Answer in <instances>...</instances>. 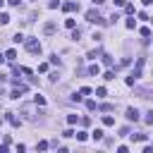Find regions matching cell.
Masks as SVG:
<instances>
[{
  "label": "cell",
  "mask_w": 153,
  "mask_h": 153,
  "mask_svg": "<svg viewBox=\"0 0 153 153\" xmlns=\"http://www.w3.org/2000/svg\"><path fill=\"white\" fill-rule=\"evenodd\" d=\"M132 139H134V141H146L148 136H146V134H132Z\"/></svg>",
  "instance_id": "2e32d148"
},
{
  "label": "cell",
  "mask_w": 153,
  "mask_h": 153,
  "mask_svg": "<svg viewBox=\"0 0 153 153\" xmlns=\"http://www.w3.org/2000/svg\"><path fill=\"white\" fill-rule=\"evenodd\" d=\"M96 96H98V98H105V96H108V91H105V86H98V89H96Z\"/></svg>",
  "instance_id": "8fae6325"
},
{
  "label": "cell",
  "mask_w": 153,
  "mask_h": 153,
  "mask_svg": "<svg viewBox=\"0 0 153 153\" xmlns=\"http://www.w3.org/2000/svg\"><path fill=\"white\" fill-rule=\"evenodd\" d=\"M12 86H15V89H19V91H22V94H26V84L17 82V79H12Z\"/></svg>",
  "instance_id": "52a82bcc"
},
{
  "label": "cell",
  "mask_w": 153,
  "mask_h": 153,
  "mask_svg": "<svg viewBox=\"0 0 153 153\" xmlns=\"http://www.w3.org/2000/svg\"><path fill=\"white\" fill-rule=\"evenodd\" d=\"M62 10H65V12H74V10L79 12V3H65Z\"/></svg>",
  "instance_id": "277c9868"
},
{
  "label": "cell",
  "mask_w": 153,
  "mask_h": 153,
  "mask_svg": "<svg viewBox=\"0 0 153 153\" xmlns=\"http://www.w3.org/2000/svg\"><path fill=\"white\" fill-rule=\"evenodd\" d=\"M10 22V15H7V12H3V15H0V24H7Z\"/></svg>",
  "instance_id": "d6986e66"
},
{
  "label": "cell",
  "mask_w": 153,
  "mask_h": 153,
  "mask_svg": "<svg viewBox=\"0 0 153 153\" xmlns=\"http://www.w3.org/2000/svg\"><path fill=\"white\" fill-rule=\"evenodd\" d=\"M65 26H67V29H74V19H65Z\"/></svg>",
  "instance_id": "83f0119b"
},
{
  "label": "cell",
  "mask_w": 153,
  "mask_h": 153,
  "mask_svg": "<svg viewBox=\"0 0 153 153\" xmlns=\"http://www.w3.org/2000/svg\"><path fill=\"white\" fill-rule=\"evenodd\" d=\"M15 57H17V50H7L5 53V60H10V62H15Z\"/></svg>",
  "instance_id": "30bf717a"
},
{
  "label": "cell",
  "mask_w": 153,
  "mask_h": 153,
  "mask_svg": "<svg viewBox=\"0 0 153 153\" xmlns=\"http://www.w3.org/2000/svg\"><path fill=\"white\" fill-rule=\"evenodd\" d=\"M86 136H89L86 132H77V139H79V141H86Z\"/></svg>",
  "instance_id": "cb8c5ba5"
},
{
  "label": "cell",
  "mask_w": 153,
  "mask_h": 153,
  "mask_svg": "<svg viewBox=\"0 0 153 153\" xmlns=\"http://www.w3.org/2000/svg\"><path fill=\"white\" fill-rule=\"evenodd\" d=\"M0 122H3V120H0Z\"/></svg>",
  "instance_id": "8d00e7d4"
},
{
  "label": "cell",
  "mask_w": 153,
  "mask_h": 153,
  "mask_svg": "<svg viewBox=\"0 0 153 153\" xmlns=\"http://www.w3.org/2000/svg\"><path fill=\"white\" fill-rule=\"evenodd\" d=\"M103 65H105V67H112V57L110 55H103Z\"/></svg>",
  "instance_id": "9a60e30c"
},
{
  "label": "cell",
  "mask_w": 153,
  "mask_h": 153,
  "mask_svg": "<svg viewBox=\"0 0 153 153\" xmlns=\"http://www.w3.org/2000/svg\"><path fill=\"white\" fill-rule=\"evenodd\" d=\"M7 3L12 5V7H19V3H22V0H7Z\"/></svg>",
  "instance_id": "1f68e13d"
},
{
  "label": "cell",
  "mask_w": 153,
  "mask_h": 153,
  "mask_svg": "<svg viewBox=\"0 0 153 153\" xmlns=\"http://www.w3.org/2000/svg\"><path fill=\"white\" fill-rule=\"evenodd\" d=\"M141 36H144V38L151 36V29H148V26H144V29H141Z\"/></svg>",
  "instance_id": "484cf974"
},
{
  "label": "cell",
  "mask_w": 153,
  "mask_h": 153,
  "mask_svg": "<svg viewBox=\"0 0 153 153\" xmlns=\"http://www.w3.org/2000/svg\"><path fill=\"white\" fill-rule=\"evenodd\" d=\"M103 124H105V127H112V124H115V117H112V115H105V117H103Z\"/></svg>",
  "instance_id": "ba28073f"
},
{
  "label": "cell",
  "mask_w": 153,
  "mask_h": 153,
  "mask_svg": "<svg viewBox=\"0 0 153 153\" xmlns=\"http://www.w3.org/2000/svg\"><path fill=\"white\" fill-rule=\"evenodd\" d=\"M124 3H127V0H115V5H124Z\"/></svg>",
  "instance_id": "836d02e7"
},
{
  "label": "cell",
  "mask_w": 153,
  "mask_h": 153,
  "mask_svg": "<svg viewBox=\"0 0 153 153\" xmlns=\"http://www.w3.org/2000/svg\"><path fill=\"white\" fill-rule=\"evenodd\" d=\"M43 34H45V36H53V34H55V24H53V22H48V24L43 26Z\"/></svg>",
  "instance_id": "5b68a950"
},
{
  "label": "cell",
  "mask_w": 153,
  "mask_h": 153,
  "mask_svg": "<svg viewBox=\"0 0 153 153\" xmlns=\"http://www.w3.org/2000/svg\"><path fill=\"white\" fill-rule=\"evenodd\" d=\"M36 148H38V151H45V148H48V141H38Z\"/></svg>",
  "instance_id": "d4e9b609"
},
{
  "label": "cell",
  "mask_w": 153,
  "mask_h": 153,
  "mask_svg": "<svg viewBox=\"0 0 153 153\" xmlns=\"http://www.w3.org/2000/svg\"><path fill=\"white\" fill-rule=\"evenodd\" d=\"M5 120H7V122L12 124V127H19V120H17L15 115H12V112H5Z\"/></svg>",
  "instance_id": "8992f818"
},
{
  "label": "cell",
  "mask_w": 153,
  "mask_h": 153,
  "mask_svg": "<svg viewBox=\"0 0 153 153\" xmlns=\"http://www.w3.org/2000/svg\"><path fill=\"white\" fill-rule=\"evenodd\" d=\"M26 50L29 53H41V43L36 38H26Z\"/></svg>",
  "instance_id": "7a4b0ae2"
},
{
  "label": "cell",
  "mask_w": 153,
  "mask_h": 153,
  "mask_svg": "<svg viewBox=\"0 0 153 153\" xmlns=\"http://www.w3.org/2000/svg\"><path fill=\"white\" fill-rule=\"evenodd\" d=\"M34 103L36 105H45V98L43 96H34Z\"/></svg>",
  "instance_id": "e0dca14e"
},
{
  "label": "cell",
  "mask_w": 153,
  "mask_h": 153,
  "mask_svg": "<svg viewBox=\"0 0 153 153\" xmlns=\"http://www.w3.org/2000/svg\"><path fill=\"white\" fill-rule=\"evenodd\" d=\"M77 122H79L77 115H67V124H77Z\"/></svg>",
  "instance_id": "ac0fdd59"
},
{
  "label": "cell",
  "mask_w": 153,
  "mask_h": 153,
  "mask_svg": "<svg viewBox=\"0 0 153 153\" xmlns=\"http://www.w3.org/2000/svg\"><path fill=\"white\" fill-rule=\"evenodd\" d=\"M144 120H146V124H153V110H151V112H146V117H144Z\"/></svg>",
  "instance_id": "44dd1931"
},
{
  "label": "cell",
  "mask_w": 153,
  "mask_h": 153,
  "mask_svg": "<svg viewBox=\"0 0 153 153\" xmlns=\"http://www.w3.org/2000/svg\"><path fill=\"white\" fill-rule=\"evenodd\" d=\"M91 3H94V5H103L105 0H91Z\"/></svg>",
  "instance_id": "d6a6232c"
},
{
  "label": "cell",
  "mask_w": 153,
  "mask_h": 153,
  "mask_svg": "<svg viewBox=\"0 0 153 153\" xmlns=\"http://www.w3.org/2000/svg\"><path fill=\"white\" fill-rule=\"evenodd\" d=\"M127 120H129V122H136V120H139V110L136 108H127Z\"/></svg>",
  "instance_id": "3957f363"
},
{
  "label": "cell",
  "mask_w": 153,
  "mask_h": 153,
  "mask_svg": "<svg viewBox=\"0 0 153 153\" xmlns=\"http://www.w3.org/2000/svg\"><path fill=\"white\" fill-rule=\"evenodd\" d=\"M79 36H82V31H79V29H72V38H74V41H79Z\"/></svg>",
  "instance_id": "603a6c76"
},
{
  "label": "cell",
  "mask_w": 153,
  "mask_h": 153,
  "mask_svg": "<svg viewBox=\"0 0 153 153\" xmlns=\"http://www.w3.org/2000/svg\"><path fill=\"white\" fill-rule=\"evenodd\" d=\"M86 19H89L91 24H108V22H105V19H103L101 15H98L96 10H89V12H86Z\"/></svg>",
  "instance_id": "6da1fadb"
},
{
  "label": "cell",
  "mask_w": 153,
  "mask_h": 153,
  "mask_svg": "<svg viewBox=\"0 0 153 153\" xmlns=\"http://www.w3.org/2000/svg\"><path fill=\"white\" fill-rule=\"evenodd\" d=\"M12 41H15V43H22V41H26V38H24V36H22V34H19V31H17V34L12 36Z\"/></svg>",
  "instance_id": "5bb4252c"
},
{
  "label": "cell",
  "mask_w": 153,
  "mask_h": 153,
  "mask_svg": "<svg viewBox=\"0 0 153 153\" xmlns=\"http://www.w3.org/2000/svg\"><path fill=\"white\" fill-rule=\"evenodd\" d=\"M86 108H89V110H96V101H86Z\"/></svg>",
  "instance_id": "4dcf8cb0"
},
{
  "label": "cell",
  "mask_w": 153,
  "mask_h": 153,
  "mask_svg": "<svg viewBox=\"0 0 153 153\" xmlns=\"http://www.w3.org/2000/svg\"><path fill=\"white\" fill-rule=\"evenodd\" d=\"M124 12H127V15H134V5H127V3H124Z\"/></svg>",
  "instance_id": "7402d4cb"
},
{
  "label": "cell",
  "mask_w": 153,
  "mask_h": 153,
  "mask_svg": "<svg viewBox=\"0 0 153 153\" xmlns=\"http://www.w3.org/2000/svg\"><path fill=\"white\" fill-rule=\"evenodd\" d=\"M98 72H101L98 65H91V67H89V74H91V77H98Z\"/></svg>",
  "instance_id": "7c38bea8"
},
{
  "label": "cell",
  "mask_w": 153,
  "mask_h": 153,
  "mask_svg": "<svg viewBox=\"0 0 153 153\" xmlns=\"http://www.w3.org/2000/svg\"><path fill=\"white\" fill-rule=\"evenodd\" d=\"M151 22H153V17H151Z\"/></svg>",
  "instance_id": "d590c367"
},
{
  "label": "cell",
  "mask_w": 153,
  "mask_h": 153,
  "mask_svg": "<svg viewBox=\"0 0 153 153\" xmlns=\"http://www.w3.org/2000/svg\"><path fill=\"white\" fill-rule=\"evenodd\" d=\"M0 5H3V0H0Z\"/></svg>",
  "instance_id": "e575fe53"
},
{
  "label": "cell",
  "mask_w": 153,
  "mask_h": 153,
  "mask_svg": "<svg viewBox=\"0 0 153 153\" xmlns=\"http://www.w3.org/2000/svg\"><path fill=\"white\" fill-rule=\"evenodd\" d=\"M103 79H105V82H112V79H115V72H110V69H108V72L103 74Z\"/></svg>",
  "instance_id": "4fadbf2b"
},
{
  "label": "cell",
  "mask_w": 153,
  "mask_h": 153,
  "mask_svg": "<svg viewBox=\"0 0 153 153\" xmlns=\"http://www.w3.org/2000/svg\"><path fill=\"white\" fill-rule=\"evenodd\" d=\"M50 10H55V7H60V0H50V5H48Z\"/></svg>",
  "instance_id": "f1b7e54d"
},
{
  "label": "cell",
  "mask_w": 153,
  "mask_h": 153,
  "mask_svg": "<svg viewBox=\"0 0 153 153\" xmlns=\"http://www.w3.org/2000/svg\"><path fill=\"white\" fill-rule=\"evenodd\" d=\"M98 55H101V48H94V50H89V55H86V57H89V60H96Z\"/></svg>",
  "instance_id": "9c48e42d"
},
{
  "label": "cell",
  "mask_w": 153,
  "mask_h": 153,
  "mask_svg": "<svg viewBox=\"0 0 153 153\" xmlns=\"http://www.w3.org/2000/svg\"><path fill=\"white\" fill-rule=\"evenodd\" d=\"M79 94H82V96H91V89H89V86H84V89L79 91Z\"/></svg>",
  "instance_id": "f546056e"
},
{
  "label": "cell",
  "mask_w": 153,
  "mask_h": 153,
  "mask_svg": "<svg viewBox=\"0 0 153 153\" xmlns=\"http://www.w3.org/2000/svg\"><path fill=\"white\" fill-rule=\"evenodd\" d=\"M134 82H136V77L129 74V77H127V86H134Z\"/></svg>",
  "instance_id": "4316f807"
},
{
  "label": "cell",
  "mask_w": 153,
  "mask_h": 153,
  "mask_svg": "<svg viewBox=\"0 0 153 153\" xmlns=\"http://www.w3.org/2000/svg\"><path fill=\"white\" fill-rule=\"evenodd\" d=\"M94 139H96V141H101V139H103V129H96L94 132Z\"/></svg>",
  "instance_id": "ffe728a7"
}]
</instances>
